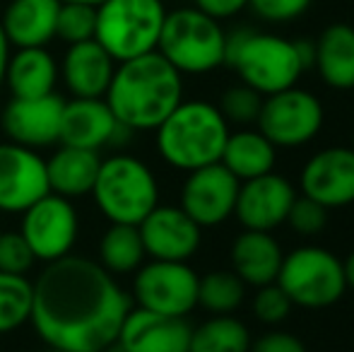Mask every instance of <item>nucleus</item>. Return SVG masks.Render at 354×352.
I'll list each match as a JSON object with an SVG mask.
<instances>
[{
    "mask_svg": "<svg viewBox=\"0 0 354 352\" xmlns=\"http://www.w3.org/2000/svg\"><path fill=\"white\" fill-rule=\"evenodd\" d=\"M282 259V246L272 232L243 230L232 244V266L243 285L263 287L275 282Z\"/></svg>",
    "mask_w": 354,
    "mask_h": 352,
    "instance_id": "22",
    "label": "nucleus"
},
{
    "mask_svg": "<svg viewBox=\"0 0 354 352\" xmlns=\"http://www.w3.org/2000/svg\"><path fill=\"white\" fill-rule=\"evenodd\" d=\"M198 10H203L205 15H210L214 19H227V17H234L239 15L241 10L248 8V0H193Z\"/></svg>",
    "mask_w": 354,
    "mask_h": 352,
    "instance_id": "38",
    "label": "nucleus"
},
{
    "mask_svg": "<svg viewBox=\"0 0 354 352\" xmlns=\"http://www.w3.org/2000/svg\"><path fill=\"white\" fill-rule=\"evenodd\" d=\"M128 131L116 121L113 111L109 109L106 99H87L73 97L66 102L61 116V145L82 147V150L99 152L104 145H111Z\"/></svg>",
    "mask_w": 354,
    "mask_h": 352,
    "instance_id": "18",
    "label": "nucleus"
},
{
    "mask_svg": "<svg viewBox=\"0 0 354 352\" xmlns=\"http://www.w3.org/2000/svg\"><path fill=\"white\" fill-rule=\"evenodd\" d=\"M313 0H248V8L261 19L272 24H284L299 19Z\"/></svg>",
    "mask_w": 354,
    "mask_h": 352,
    "instance_id": "36",
    "label": "nucleus"
},
{
    "mask_svg": "<svg viewBox=\"0 0 354 352\" xmlns=\"http://www.w3.org/2000/svg\"><path fill=\"white\" fill-rule=\"evenodd\" d=\"M342 268H345V280H347V287L354 290V251L342 261Z\"/></svg>",
    "mask_w": 354,
    "mask_h": 352,
    "instance_id": "40",
    "label": "nucleus"
},
{
    "mask_svg": "<svg viewBox=\"0 0 354 352\" xmlns=\"http://www.w3.org/2000/svg\"><path fill=\"white\" fill-rule=\"evenodd\" d=\"M99 152L82 150V147L61 145L46 160V178H48V191L63 198H80L92 193V186L99 174Z\"/></svg>",
    "mask_w": 354,
    "mask_h": 352,
    "instance_id": "24",
    "label": "nucleus"
},
{
    "mask_svg": "<svg viewBox=\"0 0 354 352\" xmlns=\"http://www.w3.org/2000/svg\"><path fill=\"white\" fill-rule=\"evenodd\" d=\"M239 181L222 162L201 167L196 172H188L181 188V207L196 225L217 227L234 215L239 196Z\"/></svg>",
    "mask_w": 354,
    "mask_h": 352,
    "instance_id": "12",
    "label": "nucleus"
},
{
    "mask_svg": "<svg viewBox=\"0 0 354 352\" xmlns=\"http://www.w3.org/2000/svg\"><path fill=\"white\" fill-rule=\"evenodd\" d=\"M248 352H306V348L297 335L287 333V331H270V333L261 335L256 343H251Z\"/></svg>",
    "mask_w": 354,
    "mask_h": 352,
    "instance_id": "37",
    "label": "nucleus"
},
{
    "mask_svg": "<svg viewBox=\"0 0 354 352\" xmlns=\"http://www.w3.org/2000/svg\"><path fill=\"white\" fill-rule=\"evenodd\" d=\"M251 333L246 324L232 314L212 316L205 324L193 328L188 352H248Z\"/></svg>",
    "mask_w": 354,
    "mask_h": 352,
    "instance_id": "28",
    "label": "nucleus"
},
{
    "mask_svg": "<svg viewBox=\"0 0 354 352\" xmlns=\"http://www.w3.org/2000/svg\"><path fill=\"white\" fill-rule=\"evenodd\" d=\"M352 150H354V133H352Z\"/></svg>",
    "mask_w": 354,
    "mask_h": 352,
    "instance_id": "43",
    "label": "nucleus"
},
{
    "mask_svg": "<svg viewBox=\"0 0 354 352\" xmlns=\"http://www.w3.org/2000/svg\"><path fill=\"white\" fill-rule=\"evenodd\" d=\"M275 282L292 304L304 309L333 306L347 290L342 261L323 246H299L284 256Z\"/></svg>",
    "mask_w": 354,
    "mask_h": 352,
    "instance_id": "8",
    "label": "nucleus"
},
{
    "mask_svg": "<svg viewBox=\"0 0 354 352\" xmlns=\"http://www.w3.org/2000/svg\"><path fill=\"white\" fill-rule=\"evenodd\" d=\"M56 80L58 66L44 46L17 48L15 53H10L8 68H5V85L10 87L12 97H46L53 94Z\"/></svg>",
    "mask_w": 354,
    "mask_h": 352,
    "instance_id": "25",
    "label": "nucleus"
},
{
    "mask_svg": "<svg viewBox=\"0 0 354 352\" xmlns=\"http://www.w3.org/2000/svg\"><path fill=\"white\" fill-rule=\"evenodd\" d=\"M157 152L178 172H196L222 160L229 138V123L217 104L203 99H183L157 131Z\"/></svg>",
    "mask_w": 354,
    "mask_h": 352,
    "instance_id": "3",
    "label": "nucleus"
},
{
    "mask_svg": "<svg viewBox=\"0 0 354 352\" xmlns=\"http://www.w3.org/2000/svg\"><path fill=\"white\" fill-rule=\"evenodd\" d=\"M301 196L316 201L326 210L354 203V150L326 147L316 152L301 169Z\"/></svg>",
    "mask_w": 354,
    "mask_h": 352,
    "instance_id": "17",
    "label": "nucleus"
},
{
    "mask_svg": "<svg viewBox=\"0 0 354 352\" xmlns=\"http://www.w3.org/2000/svg\"><path fill=\"white\" fill-rule=\"evenodd\" d=\"M167 8L164 0H104L97 8L99 41L116 63L157 51Z\"/></svg>",
    "mask_w": 354,
    "mask_h": 352,
    "instance_id": "7",
    "label": "nucleus"
},
{
    "mask_svg": "<svg viewBox=\"0 0 354 352\" xmlns=\"http://www.w3.org/2000/svg\"><path fill=\"white\" fill-rule=\"evenodd\" d=\"M66 99L56 92L46 97H12L3 111V131L10 142L29 150H44L61 140V116Z\"/></svg>",
    "mask_w": 354,
    "mask_h": 352,
    "instance_id": "15",
    "label": "nucleus"
},
{
    "mask_svg": "<svg viewBox=\"0 0 354 352\" xmlns=\"http://www.w3.org/2000/svg\"><path fill=\"white\" fill-rule=\"evenodd\" d=\"M297 191L287 176L275 172L241 181L234 205V217L243 230L272 232L287 222Z\"/></svg>",
    "mask_w": 354,
    "mask_h": 352,
    "instance_id": "14",
    "label": "nucleus"
},
{
    "mask_svg": "<svg viewBox=\"0 0 354 352\" xmlns=\"http://www.w3.org/2000/svg\"><path fill=\"white\" fill-rule=\"evenodd\" d=\"M116 61L106 53L99 41L71 44L66 58H63V82L73 92V97L102 99L111 85Z\"/></svg>",
    "mask_w": 354,
    "mask_h": 352,
    "instance_id": "20",
    "label": "nucleus"
},
{
    "mask_svg": "<svg viewBox=\"0 0 354 352\" xmlns=\"http://www.w3.org/2000/svg\"><path fill=\"white\" fill-rule=\"evenodd\" d=\"M8 58H10V44L5 39V32L0 27V87L5 82V68H8Z\"/></svg>",
    "mask_w": 354,
    "mask_h": 352,
    "instance_id": "39",
    "label": "nucleus"
},
{
    "mask_svg": "<svg viewBox=\"0 0 354 352\" xmlns=\"http://www.w3.org/2000/svg\"><path fill=\"white\" fill-rule=\"evenodd\" d=\"M224 66L263 97L294 87L306 73L297 41L256 29H234L227 34Z\"/></svg>",
    "mask_w": 354,
    "mask_h": 352,
    "instance_id": "4",
    "label": "nucleus"
},
{
    "mask_svg": "<svg viewBox=\"0 0 354 352\" xmlns=\"http://www.w3.org/2000/svg\"><path fill=\"white\" fill-rule=\"evenodd\" d=\"M53 352H63V350H53Z\"/></svg>",
    "mask_w": 354,
    "mask_h": 352,
    "instance_id": "44",
    "label": "nucleus"
},
{
    "mask_svg": "<svg viewBox=\"0 0 354 352\" xmlns=\"http://www.w3.org/2000/svg\"><path fill=\"white\" fill-rule=\"evenodd\" d=\"M275 160H277V147L258 128L256 131L243 128V131L229 133L219 162L239 181H248V178L270 174L275 169Z\"/></svg>",
    "mask_w": 354,
    "mask_h": 352,
    "instance_id": "26",
    "label": "nucleus"
},
{
    "mask_svg": "<svg viewBox=\"0 0 354 352\" xmlns=\"http://www.w3.org/2000/svg\"><path fill=\"white\" fill-rule=\"evenodd\" d=\"M106 352H131V350H126V348H123V345H118V343H113V345H111V348H109Z\"/></svg>",
    "mask_w": 354,
    "mask_h": 352,
    "instance_id": "42",
    "label": "nucleus"
},
{
    "mask_svg": "<svg viewBox=\"0 0 354 352\" xmlns=\"http://www.w3.org/2000/svg\"><path fill=\"white\" fill-rule=\"evenodd\" d=\"M58 8L61 0H12L0 19L10 46H46L56 37Z\"/></svg>",
    "mask_w": 354,
    "mask_h": 352,
    "instance_id": "21",
    "label": "nucleus"
},
{
    "mask_svg": "<svg viewBox=\"0 0 354 352\" xmlns=\"http://www.w3.org/2000/svg\"><path fill=\"white\" fill-rule=\"evenodd\" d=\"M92 198L111 225H140L159 205V183L154 172L133 155L102 160Z\"/></svg>",
    "mask_w": 354,
    "mask_h": 352,
    "instance_id": "5",
    "label": "nucleus"
},
{
    "mask_svg": "<svg viewBox=\"0 0 354 352\" xmlns=\"http://www.w3.org/2000/svg\"><path fill=\"white\" fill-rule=\"evenodd\" d=\"M313 68L333 89H354V27L335 22L313 41Z\"/></svg>",
    "mask_w": 354,
    "mask_h": 352,
    "instance_id": "23",
    "label": "nucleus"
},
{
    "mask_svg": "<svg viewBox=\"0 0 354 352\" xmlns=\"http://www.w3.org/2000/svg\"><path fill=\"white\" fill-rule=\"evenodd\" d=\"M77 232V210L68 198L56 193H46L22 212L19 234L27 239L34 259L44 263H53L71 254Z\"/></svg>",
    "mask_w": 354,
    "mask_h": 352,
    "instance_id": "11",
    "label": "nucleus"
},
{
    "mask_svg": "<svg viewBox=\"0 0 354 352\" xmlns=\"http://www.w3.org/2000/svg\"><path fill=\"white\" fill-rule=\"evenodd\" d=\"M287 225L292 227L297 234L313 237V234H318V232L326 230L328 210L323 205H318L316 201H311V198L297 196L292 203V207H289Z\"/></svg>",
    "mask_w": 354,
    "mask_h": 352,
    "instance_id": "35",
    "label": "nucleus"
},
{
    "mask_svg": "<svg viewBox=\"0 0 354 352\" xmlns=\"http://www.w3.org/2000/svg\"><path fill=\"white\" fill-rule=\"evenodd\" d=\"M157 51L181 75H205L224 66L227 32L219 19L205 15L196 5L178 8L167 12Z\"/></svg>",
    "mask_w": 354,
    "mask_h": 352,
    "instance_id": "6",
    "label": "nucleus"
},
{
    "mask_svg": "<svg viewBox=\"0 0 354 352\" xmlns=\"http://www.w3.org/2000/svg\"><path fill=\"white\" fill-rule=\"evenodd\" d=\"M97 32V8L82 3H61L56 19V37L66 44H80L94 39Z\"/></svg>",
    "mask_w": 354,
    "mask_h": 352,
    "instance_id": "31",
    "label": "nucleus"
},
{
    "mask_svg": "<svg viewBox=\"0 0 354 352\" xmlns=\"http://www.w3.org/2000/svg\"><path fill=\"white\" fill-rule=\"evenodd\" d=\"M193 328L181 316H164L147 309L128 311L118 333V345L131 352H188Z\"/></svg>",
    "mask_w": 354,
    "mask_h": 352,
    "instance_id": "19",
    "label": "nucleus"
},
{
    "mask_svg": "<svg viewBox=\"0 0 354 352\" xmlns=\"http://www.w3.org/2000/svg\"><path fill=\"white\" fill-rule=\"evenodd\" d=\"M46 193V160L17 142H0V212H24Z\"/></svg>",
    "mask_w": 354,
    "mask_h": 352,
    "instance_id": "13",
    "label": "nucleus"
},
{
    "mask_svg": "<svg viewBox=\"0 0 354 352\" xmlns=\"http://www.w3.org/2000/svg\"><path fill=\"white\" fill-rule=\"evenodd\" d=\"M145 254L154 261H188L203 241V227L181 205H157L138 225Z\"/></svg>",
    "mask_w": 354,
    "mask_h": 352,
    "instance_id": "16",
    "label": "nucleus"
},
{
    "mask_svg": "<svg viewBox=\"0 0 354 352\" xmlns=\"http://www.w3.org/2000/svg\"><path fill=\"white\" fill-rule=\"evenodd\" d=\"M246 285L234 270H212L198 280V306L214 316L234 314L241 306Z\"/></svg>",
    "mask_w": 354,
    "mask_h": 352,
    "instance_id": "29",
    "label": "nucleus"
},
{
    "mask_svg": "<svg viewBox=\"0 0 354 352\" xmlns=\"http://www.w3.org/2000/svg\"><path fill=\"white\" fill-rule=\"evenodd\" d=\"M34 261L37 259L19 232H0V272L27 275Z\"/></svg>",
    "mask_w": 354,
    "mask_h": 352,
    "instance_id": "34",
    "label": "nucleus"
},
{
    "mask_svg": "<svg viewBox=\"0 0 354 352\" xmlns=\"http://www.w3.org/2000/svg\"><path fill=\"white\" fill-rule=\"evenodd\" d=\"M61 3H82V5H92V8H99L104 0H61Z\"/></svg>",
    "mask_w": 354,
    "mask_h": 352,
    "instance_id": "41",
    "label": "nucleus"
},
{
    "mask_svg": "<svg viewBox=\"0 0 354 352\" xmlns=\"http://www.w3.org/2000/svg\"><path fill=\"white\" fill-rule=\"evenodd\" d=\"M32 287L29 324L51 350L106 352L133 309L116 277L84 256L68 254L46 263Z\"/></svg>",
    "mask_w": 354,
    "mask_h": 352,
    "instance_id": "1",
    "label": "nucleus"
},
{
    "mask_svg": "<svg viewBox=\"0 0 354 352\" xmlns=\"http://www.w3.org/2000/svg\"><path fill=\"white\" fill-rule=\"evenodd\" d=\"M0 232H3V230H0Z\"/></svg>",
    "mask_w": 354,
    "mask_h": 352,
    "instance_id": "45",
    "label": "nucleus"
},
{
    "mask_svg": "<svg viewBox=\"0 0 354 352\" xmlns=\"http://www.w3.org/2000/svg\"><path fill=\"white\" fill-rule=\"evenodd\" d=\"M261 106H263V94L256 92L253 87L243 85V82L224 89L217 104L219 113L227 118V123H239V126L256 123Z\"/></svg>",
    "mask_w": 354,
    "mask_h": 352,
    "instance_id": "32",
    "label": "nucleus"
},
{
    "mask_svg": "<svg viewBox=\"0 0 354 352\" xmlns=\"http://www.w3.org/2000/svg\"><path fill=\"white\" fill-rule=\"evenodd\" d=\"M32 302L34 287L27 277L0 272V335L29 324Z\"/></svg>",
    "mask_w": 354,
    "mask_h": 352,
    "instance_id": "30",
    "label": "nucleus"
},
{
    "mask_svg": "<svg viewBox=\"0 0 354 352\" xmlns=\"http://www.w3.org/2000/svg\"><path fill=\"white\" fill-rule=\"evenodd\" d=\"M104 99L128 131H157L183 102V75L159 51L145 53L116 63Z\"/></svg>",
    "mask_w": 354,
    "mask_h": 352,
    "instance_id": "2",
    "label": "nucleus"
},
{
    "mask_svg": "<svg viewBox=\"0 0 354 352\" xmlns=\"http://www.w3.org/2000/svg\"><path fill=\"white\" fill-rule=\"evenodd\" d=\"M326 111L316 94L301 87H289L282 92L263 97V106L258 113V131L275 147L294 150L321 133Z\"/></svg>",
    "mask_w": 354,
    "mask_h": 352,
    "instance_id": "9",
    "label": "nucleus"
},
{
    "mask_svg": "<svg viewBox=\"0 0 354 352\" xmlns=\"http://www.w3.org/2000/svg\"><path fill=\"white\" fill-rule=\"evenodd\" d=\"M198 275L188 261H149L136 270L133 299L140 309L164 316L191 314L198 306Z\"/></svg>",
    "mask_w": 354,
    "mask_h": 352,
    "instance_id": "10",
    "label": "nucleus"
},
{
    "mask_svg": "<svg viewBox=\"0 0 354 352\" xmlns=\"http://www.w3.org/2000/svg\"><path fill=\"white\" fill-rule=\"evenodd\" d=\"M145 246L136 225H109L99 241V266L111 275L136 272L145 261Z\"/></svg>",
    "mask_w": 354,
    "mask_h": 352,
    "instance_id": "27",
    "label": "nucleus"
},
{
    "mask_svg": "<svg viewBox=\"0 0 354 352\" xmlns=\"http://www.w3.org/2000/svg\"><path fill=\"white\" fill-rule=\"evenodd\" d=\"M256 297H253V316H256L261 324L268 326H277L282 324L284 319L292 311V302L289 297L282 292V287L277 282H270V285L256 287Z\"/></svg>",
    "mask_w": 354,
    "mask_h": 352,
    "instance_id": "33",
    "label": "nucleus"
}]
</instances>
